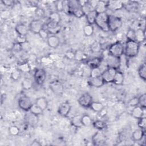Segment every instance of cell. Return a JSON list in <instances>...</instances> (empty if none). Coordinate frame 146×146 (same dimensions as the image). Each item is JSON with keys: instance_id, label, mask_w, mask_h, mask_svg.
Listing matches in <instances>:
<instances>
[{"instance_id": "6da1fadb", "label": "cell", "mask_w": 146, "mask_h": 146, "mask_svg": "<svg viewBox=\"0 0 146 146\" xmlns=\"http://www.w3.org/2000/svg\"><path fill=\"white\" fill-rule=\"evenodd\" d=\"M140 43L135 40H127L124 48V54L128 57L136 56L139 52Z\"/></svg>"}, {"instance_id": "7a4b0ae2", "label": "cell", "mask_w": 146, "mask_h": 146, "mask_svg": "<svg viewBox=\"0 0 146 146\" xmlns=\"http://www.w3.org/2000/svg\"><path fill=\"white\" fill-rule=\"evenodd\" d=\"M108 16L106 12L98 13L95 19V23L103 31H109L108 26Z\"/></svg>"}, {"instance_id": "3957f363", "label": "cell", "mask_w": 146, "mask_h": 146, "mask_svg": "<svg viewBox=\"0 0 146 146\" xmlns=\"http://www.w3.org/2000/svg\"><path fill=\"white\" fill-rule=\"evenodd\" d=\"M121 19L117 16L108 15V26L109 31H115L122 26Z\"/></svg>"}, {"instance_id": "277c9868", "label": "cell", "mask_w": 146, "mask_h": 146, "mask_svg": "<svg viewBox=\"0 0 146 146\" xmlns=\"http://www.w3.org/2000/svg\"><path fill=\"white\" fill-rule=\"evenodd\" d=\"M124 48L122 43L119 41H117L110 46L108 49L109 54L117 58H120L124 54Z\"/></svg>"}, {"instance_id": "5b68a950", "label": "cell", "mask_w": 146, "mask_h": 146, "mask_svg": "<svg viewBox=\"0 0 146 146\" xmlns=\"http://www.w3.org/2000/svg\"><path fill=\"white\" fill-rule=\"evenodd\" d=\"M117 70L113 68L108 67L105 71L102 73V77L103 78L105 83H112L114 76L116 74Z\"/></svg>"}, {"instance_id": "8992f818", "label": "cell", "mask_w": 146, "mask_h": 146, "mask_svg": "<svg viewBox=\"0 0 146 146\" xmlns=\"http://www.w3.org/2000/svg\"><path fill=\"white\" fill-rule=\"evenodd\" d=\"M44 23L40 19L33 20L29 25V29L31 32L34 34H38L39 31L44 27Z\"/></svg>"}, {"instance_id": "52a82bcc", "label": "cell", "mask_w": 146, "mask_h": 146, "mask_svg": "<svg viewBox=\"0 0 146 146\" xmlns=\"http://www.w3.org/2000/svg\"><path fill=\"white\" fill-rule=\"evenodd\" d=\"M32 105L33 104L31 99L27 96H22L18 100V106L19 108L24 111H29Z\"/></svg>"}, {"instance_id": "ba28073f", "label": "cell", "mask_w": 146, "mask_h": 146, "mask_svg": "<svg viewBox=\"0 0 146 146\" xmlns=\"http://www.w3.org/2000/svg\"><path fill=\"white\" fill-rule=\"evenodd\" d=\"M79 104L83 107L87 108L90 107V105L92 101V98L91 95L88 93L83 94L78 99Z\"/></svg>"}, {"instance_id": "9c48e42d", "label": "cell", "mask_w": 146, "mask_h": 146, "mask_svg": "<svg viewBox=\"0 0 146 146\" xmlns=\"http://www.w3.org/2000/svg\"><path fill=\"white\" fill-rule=\"evenodd\" d=\"M46 77V71L43 68H38L35 70L34 73V79L35 82L41 85L42 84Z\"/></svg>"}, {"instance_id": "30bf717a", "label": "cell", "mask_w": 146, "mask_h": 146, "mask_svg": "<svg viewBox=\"0 0 146 146\" xmlns=\"http://www.w3.org/2000/svg\"><path fill=\"white\" fill-rule=\"evenodd\" d=\"M106 63L108 67L113 68L117 70L120 64V58H117L109 54L106 59Z\"/></svg>"}, {"instance_id": "8fae6325", "label": "cell", "mask_w": 146, "mask_h": 146, "mask_svg": "<svg viewBox=\"0 0 146 146\" xmlns=\"http://www.w3.org/2000/svg\"><path fill=\"white\" fill-rule=\"evenodd\" d=\"M50 88L51 91L56 95H60L63 91V86L58 80H54L50 83Z\"/></svg>"}, {"instance_id": "7c38bea8", "label": "cell", "mask_w": 146, "mask_h": 146, "mask_svg": "<svg viewBox=\"0 0 146 146\" xmlns=\"http://www.w3.org/2000/svg\"><path fill=\"white\" fill-rule=\"evenodd\" d=\"M71 108V106L70 104L68 102H66L62 103L60 105V106L58 108V113L62 116L66 117L70 113Z\"/></svg>"}, {"instance_id": "4fadbf2b", "label": "cell", "mask_w": 146, "mask_h": 146, "mask_svg": "<svg viewBox=\"0 0 146 146\" xmlns=\"http://www.w3.org/2000/svg\"><path fill=\"white\" fill-rule=\"evenodd\" d=\"M124 7V3L120 1H110L107 2V7L111 10H118Z\"/></svg>"}, {"instance_id": "5bb4252c", "label": "cell", "mask_w": 146, "mask_h": 146, "mask_svg": "<svg viewBox=\"0 0 146 146\" xmlns=\"http://www.w3.org/2000/svg\"><path fill=\"white\" fill-rule=\"evenodd\" d=\"M46 27L49 33L52 34H56L58 33L60 30V26L59 25V23H56L49 21L46 24Z\"/></svg>"}, {"instance_id": "9a60e30c", "label": "cell", "mask_w": 146, "mask_h": 146, "mask_svg": "<svg viewBox=\"0 0 146 146\" xmlns=\"http://www.w3.org/2000/svg\"><path fill=\"white\" fill-rule=\"evenodd\" d=\"M90 83L93 87H100L104 85L105 82L102 76H99L95 78H90Z\"/></svg>"}, {"instance_id": "2e32d148", "label": "cell", "mask_w": 146, "mask_h": 146, "mask_svg": "<svg viewBox=\"0 0 146 146\" xmlns=\"http://www.w3.org/2000/svg\"><path fill=\"white\" fill-rule=\"evenodd\" d=\"M60 43V40L59 38L55 35H52L51 36H49V37L47 38V43L48 45L53 48H56Z\"/></svg>"}, {"instance_id": "e0dca14e", "label": "cell", "mask_w": 146, "mask_h": 146, "mask_svg": "<svg viewBox=\"0 0 146 146\" xmlns=\"http://www.w3.org/2000/svg\"><path fill=\"white\" fill-rule=\"evenodd\" d=\"M144 108H142L141 107H140V106H136L135 107H134V108H133L131 114L132 116L136 118V119H140L141 117L143 116L144 115Z\"/></svg>"}, {"instance_id": "ac0fdd59", "label": "cell", "mask_w": 146, "mask_h": 146, "mask_svg": "<svg viewBox=\"0 0 146 146\" xmlns=\"http://www.w3.org/2000/svg\"><path fill=\"white\" fill-rule=\"evenodd\" d=\"M15 31L19 35L26 36L28 33V27L23 23L18 24L15 27Z\"/></svg>"}, {"instance_id": "d6986e66", "label": "cell", "mask_w": 146, "mask_h": 146, "mask_svg": "<svg viewBox=\"0 0 146 146\" xmlns=\"http://www.w3.org/2000/svg\"><path fill=\"white\" fill-rule=\"evenodd\" d=\"M105 141V136L101 132H97L92 137V141L94 145H100Z\"/></svg>"}, {"instance_id": "ffe728a7", "label": "cell", "mask_w": 146, "mask_h": 146, "mask_svg": "<svg viewBox=\"0 0 146 146\" xmlns=\"http://www.w3.org/2000/svg\"><path fill=\"white\" fill-rule=\"evenodd\" d=\"M102 59L100 58L95 57L91 59L88 60L87 62V64L92 69L95 68H98L101 64Z\"/></svg>"}, {"instance_id": "44dd1931", "label": "cell", "mask_w": 146, "mask_h": 146, "mask_svg": "<svg viewBox=\"0 0 146 146\" xmlns=\"http://www.w3.org/2000/svg\"><path fill=\"white\" fill-rule=\"evenodd\" d=\"M107 1L106 2L104 1H98L94 10L97 12V13H102L106 12L107 9Z\"/></svg>"}, {"instance_id": "7402d4cb", "label": "cell", "mask_w": 146, "mask_h": 146, "mask_svg": "<svg viewBox=\"0 0 146 146\" xmlns=\"http://www.w3.org/2000/svg\"><path fill=\"white\" fill-rule=\"evenodd\" d=\"M145 39V30L142 29H138L135 31V40L138 43L143 42Z\"/></svg>"}, {"instance_id": "603a6c76", "label": "cell", "mask_w": 146, "mask_h": 146, "mask_svg": "<svg viewBox=\"0 0 146 146\" xmlns=\"http://www.w3.org/2000/svg\"><path fill=\"white\" fill-rule=\"evenodd\" d=\"M38 107H39L43 111L46 110L48 106L47 99L44 97H40L35 100V103Z\"/></svg>"}, {"instance_id": "cb8c5ba5", "label": "cell", "mask_w": 146, "mask_h": 146, "mask_svg": "<svg viewBox=\"0 0 146 146\" xmlns=\"http://www.w3.org/2000/svg\"><path fill=\"white\" fill-rule=\"evenodd\" d=\"M124 82V75L123 74L117 70L116 74L114 76L112 83L116 85H121Z\"/></svg>"}, {"instance_id": "d4e9b609", "label": "cell", "mask_w": 146, "mask_h": 146, "mask_svg": "<svg viewBox=\"0 0 146 146\" xmlns=\"http://www.w3.org/2000/svg\"><path fill=\"white\" fill-rule=\"evenodd\" d=\"M144 131L143 129L140 128V129H137L132 133V139L135 141H138L141 140L143 136H144Z\"/></svg>"}, {"instance_id": "484cf974", "label": "cell", "mask_w": 146, "mask_h": 146, "mask_svg": "<svg viewBox=\"0 0 146 146\" xmlns=\"http://www.w3.org/2000/svg\"><path fill=\"white\" fill-rule=\"evenodd\" d=\"M97 14L98 13L95 10H92L89 11L87 14H86L87 21L90 25H92V24L95 23V21L96 17L97 16Z\"/></svg>"}, {"instance_id": "4316f807", "label": "cell", "mask_w": 146, "mask_h": 146, "mask_svg": "<svg viewBox=\"0 0 146 146\" xmlns=\"http://www.w3.org/2000/svg\"><path fill=\"white\" fill-rule=\"evenodd\" d=\"M90 107L94 111L99 112L104 108V106L100 102H92L90 105Z\"/></svg>"}, {"instance_id": "83f0119b", "label": "cell", "mask_w": 146, "mask_h": 146, "mask_svg": "<svg viewBox=\"0 0 146 146\" xmlns=\"http://www.w3.org/2000/svg\"><path fill=\"white\" fill-rule=\"evenodd\" d=\"M138 74L139 76L143 79L144 80H145L146 79V65L145 63H143L139 68L138 69Z\"/></svg>"}, {"instance_id": "f1b7e54d", "label": "cell", "mask_w": 146, "mask_h": 146, "mask_svg": "<svg viewBox=\"0 0 146 146\" xmlns=\"http://www.w3.org/2000/svg\"><path fill=\"white\" fill-rule=\"evenodd\" d=\"M48 19H49V21L53 22L56 23H59L60 21V17L59 14H58V13L52 12L50 14Z\"/></svg>"}, {"instance_id": "f546056e", "label": "cell", "mask_w": 146, "mask_h": 146, "mask_svg": "<svg viewBox=\"0 0 146 146\" xmlns=\"http://www.w3.org/2000/svg\"><path fill=\"white\" fill-rule=\"evenodd\" d=\"M30 112L31 113H32L34 115H37L38 116L39 115H40L43 112V110L39 107H38L35 103V104H33L32 106L31 107L30 109Z\"/></svg>"}, {"instance_id": "4dcf8cb0", "label": "cell", "mask_w": 146, "mask_h": 146, "mask_svg": "<svg viewBox=\"0 0 146 146\" xmlns=\"http://www.w3.org/2000/svg\"><path fill=\"white\" fill-rule=\"evenodd\" d=\"M22 87L23 90H30L33 87L32 80L29 78H25L22 82Z\"/></svg>"}, {"instance_id": "1f68e13d", "label": "cell", "mask_w": 146, "mask_h": 146, "mask_svg": "<svg viewBox=\"0 0 146 146\" xmlns=\"http://www.w3.org/2000/svg\"><path fill=\"white\" fill-rule=\"evenodd\" d=\"M81 117L80 116H75L71 119V124L75 127L80 128L83 125L81 121Z\"/></svg>"}, {"instance_id": "d6a6232c", "label": "cell", "mask_w": 146, "mask_h": 146, "mask_svg": "<svg viewBox=\"0 0 146 146\" xmlns=\"http://www.w3.org/2000/svg\"><path fill=\"white\" fill-rule=\"evenodd\" d=\"M83 33L87 36H91L94 33V27L91 25H86L84 26Z\"/></svg>"}, {"instance_id": "836d02e7", "label": "cell", "mask_w": 146, "mask_h": 146, "mask_svg": "<svg viewBox=\"0 0 146 146\" xmlns=\"http://www.w3.org/2000/svg\"><path fill=\"white\" fill-rule=\"evenodd\" d=\"M81 121L82 125L84 126H89L92 124V119L91 117L88 115H84L81 117Z\"/></svg>"}, {"instance_id": "e575fe53", "label": "cell", "mask_w": 146, "mask_h": 146, "mask_svg": "<svg viewBox=\"0 0 146 146\" xmlns=\"http://www.w3.org/2000/svg\"><path fill=\"white\" fill-rule=\"evenodd\" d=\"M21 72L22 71L18 68L14 70L11 73V78L15 81L19 80L21 76Z\"/></svg>"}, {"instance_id": "d590c367", "label": "cell", "mask_w": 146, "mask_h": 146, "mask_svg": "<svg viewBox=\"0 0 146 146\" xmlns=\"http://www.w3.org/2000/svg\"><path fill=\"white\" fill-rule=\"evenodd\" d=\"M93 125L95 128L98 129H102L106 126V123L102 120H96L93 123Z\"/></svg>"}, {"instance_id": "8d00e7d4", "label": "cell", "mask_w": 146, "mask_h": 146, "mask_svg": "<svg viewBox=\"0 0 146 146\" xmlns=\"http://www.w3.org/2000/svg\"><path fill=\"white\" fill-rule=\"evenodd\" d=\"M139 100V105L143 108H145L146 107V94H143L138 98Z\"/></svg>"}, {"instance_id": "74e56055", "label": "cell", "mask_w": 146, "mask_h": 146, "mask_svg": "<svg viewBox=\"0 0 146 146\" xmlns=\"http://www.w3.org/2000/svg\"><path fill=\"white\" fill-rule=\"evenodd\" d=\"M102 72L100 69L98 68H92L91 70V73H90V78H95L97 76H99L102 75Z\"/></svg>"}, {"instance_id": "f35d334b", "label": "cell", "mask_w": 146, "mask_h": 146, "mask_svg": "<svg viewBox=\"0 0 146 146\" xmlns=\"http://www.w3.org/2000/svg\"><path fill=\"white\" fill-rule=\"evenodd\" d=\"M49 32L48 31V30L46 29H44V27L39 31V33H38L39 35L40 36V37L42 39H47L49 37Z\"/></svg>"}, {"instance_id": "ab89813d", "label": "cell", "mask_w": 146, "mask_h": 146, "mask_svg": "<svg viewBox=\"0 0 146 146\" xmlns=\"http://www.w3.org/2000/svg\"><path fill=\"white\" fill-rule=\"evenodd\" d=\"M126 37L127 40H135V31L132 29H129L126 34Z\"/></svg>"}, {"instance_id": "60d3db41", "label": "cell", "mask_w": 146, "mask_h": 146, "mask_svg": "<svg viewBox=\"0 0 146 146\" xmlns=\"http://www.w3.org/2000/svg\"><path fill=\"white\" fill-rule=\"evenodd\" d=\"M85 58V55L80 50H78L75 52V59L78 61L83 60Z\"/></svg>"}, {"instance_id": "b9f144b4", "label": "cell", "mask_w": 146, "mask_h": 146, "mask_svg": "<svg viewBox=\"0 0 146 146\" xmlns=\"http://www.w3.org/2000/svg\"><path fill=\"white\" fill-rule=\"evenodd\" d=\"M9 132L11 135L16 136L18 135V133H19V129L18 128V127L13 125L9 128Z\"/></svg>"}, {"instance_id": "7bdbcfd3", "label": "cell", "mask_w": 146, "mask_h": 146, "mask_svg": "<svg viewBox=\"0 0 146 146\" xmlns=\"http://www.w3.org/2000/svg\"><path fill=\"white\" fill-rule=\"evenodd\" d=\"M73 14L77 18H81L85 15L82 7H79L73 11Z\"/></svg>"}, {"instance_id": "ee69618b", "label": "cell", "mask_w": 146, "mask_h": 146, "mask_svg": "<svg viewBox=\"0 0 146 146\" xmlns=\"http://www.w3.org/2000/svg\"><path fill=\"white\" fill-rule=\"evenodd\" d=\"M138 126L142 129H144L146 127V119L145 117L143 116L141 118L139 119L138 121Z\"/></svg>"}, {"instance_id": "f6af8a7d", "label": "cell", "mask_w": 146, "mask_h": 146, "mask_svg": "<svg viewBox=\"0 0 146 146\" xmlns=\"http://www.w3.org/2000/svg\"><path fill=\"white\" fill-rule=\"evenodd\" d=\"M55 6L58 11H62L63 10H64V2L63 1H58L56 2Z\"/></svg>"}, {"instance_id": "bcb514c9", "label": "cell", "mask_w": 146, "mask_h": 146, "mask_svg": "<svg viewBox=\"0 0 146 146\" xmlns=\"http://www.w3.org/2000/svg\"><path fill=\"white\" fill-rule=\"evenodd\" d=\"M139 105V100L138 98L134 97L132 99H130L128 103V106L129 107H135Z\"/></svg>"}, {"instance_id": "7dc6e473", "label": "cell", "mask_w": 146, "mask_h": 146, "mask_svg": "<svg viewBox=\"0 0 146 146\" xmlns=\"http://www.w3.org/2000/svg\"><path fill=\"white\" fill-rule=\"evenodd\" d=\"M18 69H19L21 71H29L30 70V67L27 63H25L22 64H19L18 67Z\"/></svg>"}, {"instance_id": "c3c4849f", "label": "cell", "mask_w": 146, "mask_h": 146, "mask_svg": "<svg viewBox=\"0 0 146 146\" xmlns=\"http://www.w3.org/2000/svg\"><path fill=\"white\" fill-rule=\"evenodd\" d=\"M16 42L17 43H23L27 41V39H26V36H22V35H19L17 37V39H16Z\"/></svg>"}, {"instance_id": "681fc988", "label": "cell", "mask_w": 146, "mask_h": 146, "mask_svg": "<svg viewBox=\"0 0 146 146\" xmlns=\"http://www.w3.org/2000/svg\"><path fill=\"white\" fill-rule=\"evenodd\" d=\"M21 46H22V50H24L26 51H28L30 49V46L29 43L27 42V41L21 43Z\"/></svg>"}, {"instance_id": "f907efd6", "label": "cell", "mask_w": 146, "mask_h": 146, "mask_svg": "<svg viewBox=\"0 0 146 146\" xmlns=\"http://www.w3.org/2000/svg\"><path fill=\"white\" fill-rule=\"evenodd\" d=\"M66 57L68 59H75V52L72 51H68L66 54Z\"/></svg>"}, {"instance_id": "816d5d0a", "label": "cell", "mask_w": 146, "mask_h": 146, "mask_svg": "<svg viewBox=\"0 0 146 146\" xmlns=\"http://www.w3.org/2000/svg\"><path fill=\"white\" fill-rule=\"evenodd\" d=\"M13 50L17 52L20 51L22 50V46L21 44L19 43H15L13 46Z\"/></svg>"}, {"instance_id": "f5cc1de1", "label": "cell", "mask_w": 146, "mask_h": 146, "mask_svg": "<svg viewBox=\"0 0 146 146\" xmlns=\"http://www.w3.org/2000/svg\"><path fill=\"white\" fill-rule=\"evenodd\" d=\"M2 2L6 6H11L14 4V1L11 0H3Z\"/></svg>"}, {"instance_id": "db71d44e", "label": "cell", "mask_w": 146, "mask_h": 146, "mask_svg": "<svg viewBox=\"0 0 146 146\" xmlns=\"http://www.w3.org/2000/svg\"><path fill=\"white\" fill-rule=\"evenodd\" d=\"M107 110H106V108H103L99 112L100 115L101 116H105V115L107 114Z\"/></svg>"}, {"instance_id": "11a10c76", "label": "cell", "mask_w": 146, "mask_h": 146, "mask_svg": "<svg viewBox=\"0 0 146 146\" xmlns=\"http://www.w3.org/2000/svg\"><path fill=\"white\" fill-rule=\"evenodd\" d=\"M31 145L32 146H40L41 144L37 140H34L31 144Z\"/></svg>"}, {"instance_id": "9f6ffc18", "label": "cell", "mask_w": 146, "mask_h": 146, "mask_svg": "<svg viewBox=\"0 0 146 146\" xmlns=\"http://www.w3.org/2000/svg\"><path fill=\"white\" fill-rule=\"evenodd\" d=\"M43 14H44L43 11L40 9H38V10H37V11L36 12V14L38 15H39V16H42V15H43Z\"/></svg>"}]
</instances>
